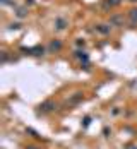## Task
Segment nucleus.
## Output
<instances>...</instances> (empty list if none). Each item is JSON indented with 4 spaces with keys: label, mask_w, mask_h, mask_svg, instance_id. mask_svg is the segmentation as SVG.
I'll list each match as a JSON object with an SVG mask.
<instances>
[{
    "label": "nucleus",
    "mask_w": 137,
    "mask_h": 149,
    "mask_svg": "<svg viewBox=\"0 0 137 149\" xmlns=\"http://www.w3.org/2000/svg\"><path fill=\"white\" fill-rule=\"evenodd\" d=\"M57 108V103L55 101H51V100H48L45 103H41L38 106V113H41V115H45V113H50V111H53Z\"/></svg>",
    "instance_id": "1"
},
{
    "label": "nucleus",
    "mask_w": 137,
    "mask_h": 149,
    "mask_svg": "<svg viewBox=\"0 0 137 149\" xmlns=\"http://www.w3.org/2000/svg\"><path fill=\"white\" fill-rule=\"evenodd\" d=\"M22 52H28L29 55H43L45 53V48L43 46H33V48H21Z\"/></svg>",
    "instance_id": "2"
},
{
    "label": "nucleus",
    "mask_w": 137,
    "mask_h": 149,
    "mask_svg": "<svg viewBox=\"0 0 137 149\" xmlns=\"http://www.w3.org/2000/svg\"><path fill=\"white\" fill-rule=\"evenodd\" d=\"M65 28H67V19L58 17V19L55 21V29H57V31H63Z\"/></svg>",
    "instance_id": "3"
},
{
    "label": "nucleus",
    "mask_w": 137,
    "mask_h": 149,
    "mask_svg": "<svg viewBox=\"0 0 137 149\" xmlns=\"http://www.w3.org/2000/svg\"><path fill=\"white\" fill-rule=\"evenodd\" d=\"M62 48V41H58V40H53L50 45H48V52L50 53H53V52H58Z\"/></svg>",
    "instance_id": "4"
},
{
    "label": "nucleus",
    "mask_w": 137,
    "mask_h": 149,
    "mask_svg": "<svg viewBox=\"0 0 137 149\" xmlns=\"http://www.w3.org/2000/svg\"><path fill=\"white\" fill-rule=\"evenodd\" d=\"M79 101H82V93H76V94L67 101V104H69V106H72V104H77Z\"/></svg>",
    "instance_id": "5"
},
{
    "label": "nucleus",
    "mask_w": 137,
    "mask_h": 149,
    "mask_svg": "<svg viewBox=\"0 0 137 149\" xmlns=\"http://www.w3.org/2000/svg\"><path fill=\"white\" fill-rule=\"evenodd\" d=\"M74 57H76V58L84 60V62H88V60H89L88 53H86V52H82V50H76V52H74Z\"/></svg>",
    "instance_id": "6"
},
{
    "label": "nucleus",
    "mask_w": 137,
    "mask_h": 149,
    "mask_svg": "<svg viewBox=\"0 0 137 149\" xmlns=\"http://www.w3.org/2000/svg\"><path fill=\"white\" fill-rule=\"evenodd\" d=\"M120 2H122V0H105L103 7H105V9H108V7H115V5H120Z\"/></svg>",
    "instance_id": "7"
},
{
    "label": "nucleus",
    "mask_w": 137,
    "mask_h": 149,
    "mask_svg": "<svg viewBox=\"0 0 137 149\" xmlns=\"http://www.w3.org/2000/svg\"><path fill=\"white\" fill-rule=\"evenodd\" d=\"M96 29L99 31L101 34H108V33H110V26H106V24H99V26H96Z\"/></svg>",
    "instance_id": "8"
},
{
    "label": "nucleus",
    "mask_w": 137,
    "mask_h": 149,
    "mask_svg": "<svg viewBox=\"0 0 137 149\" xmlns=\"http://www.w3.org/2000/svg\"><path fill=\"white\" fill-rule=\"evenodd\" d=\"M129 17H130V22L136 24L137 22V9H132V10L129 12Z\"/></svg>",
    "instance_id": "9"
},
{
    "label": "nucleus",
    "mask_w": 137,
    "mask_h": 149,
    "mask_svg": "<svg viewBox=\"0 0 137 149\" xmlns=\"http://www.w3.org/2000/svg\"><path fill=\"white\" fill-rule=\"evenodd\" d=\"M122 21H123V17H122V15H113V17L110 19V22H111V24H120Z\"/></svg>",
    "instance_id": "10"
},
{
    "label": "nucleus",
    "mask_w": 137,
    "mask_h": 149,
    "mask_svg": "<svg viewBox=\"0 0 137 149\" xmlns=\"http://www.w3.org/2000/svg\"><path fill=\"white\" fill-rule=\"evenodd\" d=\"M15 14H17V17H26L28 12H26V9H17V12H15Z\"/></svg>",
    "instance_id": "11"
},
{
    "label": "nucleus",
    "mask_w": 137,
    "mask_h": 149,
    "mask_svg": "<svg viewBox=\"0 0 137 149\" xmlns=\"http://www.w3.org/2000/svg\"><path fill=\"white\" fill-rule=\"evenodd\" d=\"M26 132H28V134H31L33 137H36V139H40V137H41V135H38V132H36V130H33V129H26Z\"/></svg>",
    "instance_id": "12"
},
{
    "label": "nucleus",
    "mask_w": 137,
    "mask_h": 149,
    "mask_svg": "<svg viewBox=\"0 0 137 149\" xmlns=\"http://www.w3.org/2000/svg\"><path fill=\"white\" fill-rule=\"evenodd\" d=\"M89 123H91V117L88 115V117H84V120H82V127H88Z\"/></svg>",
    "instance_id": "13"
},
{
    "label": "nucleus",
    "mask_w": 137,
    "mask_h": 149,
    "mask_svg": "<svg viewBox=\"0 0 137 149\" xmlns=\"http://www.w3.org/2000/svg\"><path fill=\"white\" fill-rule=\"evenodd\" d=\"M110 134H111V129H110V127H105V129H103V135H105V137H110Z\"/></svg>",
    "instance_id": "14"
},
{
    "label": "nucleus",
    "mask_w": 137,
    "mask_h": 149,
    "mask_svg": "<svg viewBox=\"0 0 137 149\" xmlns=\"http://www.w3.org/2000/svg\"><path fill=\"white\" fill-rule=\"evenodd\" d=\"M7 60H9V55H7V52H2V62L5 63Z\"/></svg>",
    "instance_id": "15"
},
{
    "label": "nucleus",
    "mask_w": 137,
    "mask_h": 149,
    "mask_svg": "<svg viewBox=\"0 0 137 149\" xmlns=\"http://www.w3.org/2000/svg\"><path fill=\"white\" fill-rule=\"evenodd\" d=\"M19 28H21V24H17V22L15 24H10V29H19Z\"/></svg>",
    "instance_id": "16"
},
{
    "label": "nucleus",
    "mask_w": 137,
    "mask_h": 149,
    "mask_svg": "<svg viewBox=\"0 0 137 149\" xmlns=\"http://www.w3.org/2000/svg\"><path fill=\"white\" fill-rule=\"evenodd\" d=\"M120 113V110L118 108H113V111H111V115H118Z\"/></svg>",
    "instance_id": "17"
},
{
    "label": "nucleus",
    "mask_w": 137,
    "mask_h": 149,
    "mask_svg": "<svg viewBox=\"0 0 137 149\" xmlns=\"http://www.w3.org/2000/svg\"><path fill=\"white\" fill-rule=\"evenodd\" d=\"M125 149H137V146H134V144H129V146H125Z\"/></svg>",
    "instance_id": "18"
},
{
    "label": "nucleus",
    "mask_w": 137,
    "mask_h": 149,
    "mask_svg": "<svg viewBox=\"0 0 137 149\" xmlns=\"http://www.w3.org/2000/svg\"><path fill=\"white\" fill-rule=\"evenodd\" d=\"M77 46H84V41L82 40H77Z\"/></svg>",
    "instance_id": "19"
},
{
    "label": "nucleus",
    "mask_w": 137,
    "mask_h": 149,
    "mask_svg": "<svg viewBox=\"0 0 137 149\" xmlns=\"http://www.w3.org/2000/svg\"><path fill=\"white\" fill-rule=\"evenodd\" d=\"M26 149H38L36 146H26Z\"/></svg>",
    "instance_id": "20"
},
{
    "label": "nucleus",
    "mask_w": 137,
    "mask_h": 149,
    "mask_svg": "<svg viewBox=\"0 0 137 149\" xmlns=\"http://www.w3.org/2000/svg\"><path fill=\"white\" fill-rule=\"evenodd\" d=\"M132 2H137V0H132Z\"/></svg>",
    "instance_id": "21"
}]
</instances>
